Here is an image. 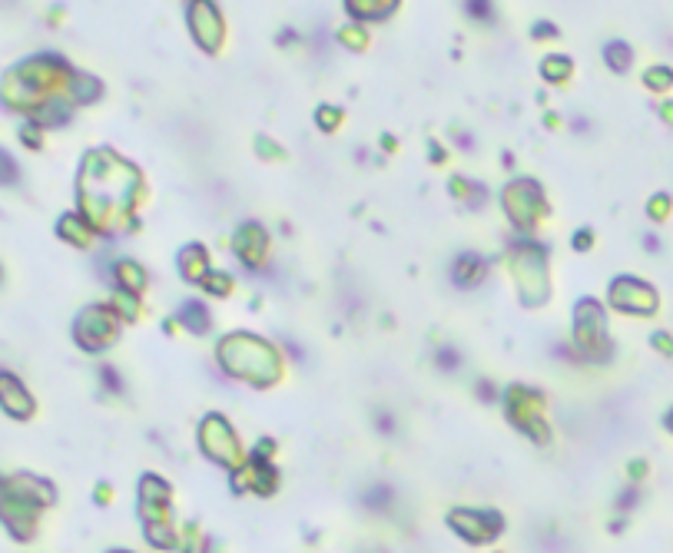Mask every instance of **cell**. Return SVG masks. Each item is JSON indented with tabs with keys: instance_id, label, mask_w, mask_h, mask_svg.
Returning a JSON list of instances; mask_svg holds the SVG:
<instances>
[{
	"instance_id": "2",
	"label": "cell",
	"mask_w": 673,
	"mask_h": 553,
	"mask_svg": "<svg viewBox=\"0 0 673 553\" xmlns=\"http://www.w3.org/2000/svg\"><path fill=\"white\" fill-rule=\"evenodd\" d=\"M467 10H471V17H491L488 14V0H467Z\"/></svg>"
},
{
	"instance_id": "1",
	"label": "cell",
	"mask_w": 673,
	"mask_h": 553,
	"mask_svg": "<svg viewBox=\"0 0 673 553\" xmlns=\"http://www.w3.org/2000/svg\"><path fill=\"white\" fill-rule=\"evenodd\" d=\"M604 56H607V63H610L614 70H627V67H631V47H627V43H620V40L607 43Z\"/></svg>"
}]
</instances>
